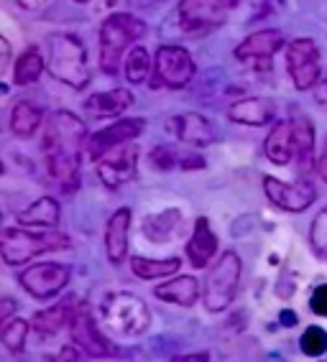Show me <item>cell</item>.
Listing matches in <instances>:
<instances>
[{"instance_id": "obj_24", "label": "cell", "mask_w": 327, "mask_h": 362, "mask_svg": "<svg viewBox=\"0 0 327 362\" xmlns=\"http://www.w3.org/2000/svg\"><path fill=\"white\" fill-rule=\"evenodd\" d=\"M18 225L23 227H57L59 225V204L52 197H41L31 207L18 212Z\"/></svg>"}, {"instance_id": "obj_42", "label": "cell", "mask_w": 327, "mask_h": 362, "mask_svg": "<svg viewBox=\"0 0 327 362\" xmlns=\"http://www.w3.org/2000/svg\"><path fill=\"white\" fill-rule=\"evenodd\" d=\"M292 314H294V311H284V317H282V322H284V324H294V322H297V319H294V317H292Z\"/></svg>"}, {"instance_id": "obj_35", "label": "cell", "mask_w": 327, "mask_h": 362, "mask_svg": "<svg viewBox=\"0 0 327 362\" xmlns=\"http://www.w3.org/2000/svg\"><path fill=\"white\" fill-rule=\"evenodd\" d=\"M11 3H16V6L23 8V11H39V8H44L49 0H11Z\"/></svg>"}, {"instance_id": "obj_44", "label": "cell", "mask_w": 327, "mask_h": 362, "mask_svg": "<svg viewBox=\"0 0 327 362\" xmlns=\"http://www.w3.org/2000/svg\"><path fill=\"white\" fill-rule=\"evenodd\" d=\"M77 3H90V0H77ZM110 3H113V0H110Z\"/></svg>"}, {"instance_id": "obj_6", "label": "cell", "mask_w": 327, "mask_h": 362, "mask_svg": "<svg viewBox=\"0 0 327 362\" xmlns=\"http://www.w3.org/2000/svg\"><path fill=\"white\" fill-rule=\"evenodd\" d=\"M69 245L67 235L49 230V233H26L18 227H6L3 230V240H0V252L8 265H21L28 263L33 255L49 250H59V247Z\"/></svg>"}, {"instance_id": "obj_1", "label": "cell", "mask_w": 327, "mask_h": 362, "mask_svg": "<svg viewBox=\"0 0 327 362\" xmlns=\"http://www.w3.org/2000/svg\"><path fill=\"white\" fill-rule=\"evenodd\" d=\"M85 136V123L72 112L59 110L46 120L44 141H41L46 171L52 174L54 181H59L67 192H74L79 184V163H82Z\"/></svg>"}, {"instance_id": "obj_37", "label": "cell", "mask_w": 327, "mask_h": 362, "mask_svg": "<svg viewBox=\"0 0 327 362\" xmlns=\"http://www.w3.org/2000/svg\"><path fill=\"white\" fill-rule=\"evenodd\" d=\"M0 52H3V71H8V66H11V44H8V39H0Z\"/></svg>"}, {"instance_id": "obj_2", "label": "cell", "mask_w": 327, "mask_h": 362, "mask_svg": "<svg viewBox=\"0 0 327 362\" xmlns=\"http://www.w3.org/2000/svg\"><path fill=\"white\" fill-rule=\"evenodd\" d=\"M263 151H266L268 161L276 166H287V163L297 161L299 174H307L314 151L312 123L299 115L276 123V128L268 133L266 143H263Z\"/></svg>"}, {"instance_id": "obj_34", "label": "cell", "mask_w": 327, "mask_h": 362, "mask_svg": "<svg viewBox=\"0 0 327 362\" xmlns=\"http://www.w3.org/2000/svg\"><path fill=\"white\" fill-rule=\"evenodd\" d=\"M309 309L317 314V317H327V284L317 286L309 296Z\"/></svg>"}, {"instance_id": "obj_36", "label": "cell", "mask_w": 327, "mask_h": 362, "mask_svg": "<svg viewBox=\"0 0 327 362\" xmlns=\"http://www.w3.org/2000/svg\"><path fill=\"white\" fill-rule=\"evenodd\" d=\"M13 311H16V304H13V298H3V304H0V319L3 322H8V319L13 317Z\"/></svg>"}, {"instance_id": "obj_33", "label": "cell", "mask_w": 327, "mask_h": 362, "mask_svg": "<svg viewBox=\"0 0 327 362\" xmlns=\"http://www.w3.org/2000/svg\"><path fill=\"white\" fill-rule=\"evenodd\" d=\"M184 156H177L174 148H166V146H156V148L151 151V163L159 168V171H171L174 166L182 168Z\"/></svg>"}, {"instance_id": "obj_10", "label": "cell", "mask_w": 327, "mask_h": 362, "mask_svg": "<svg viewBox=\"0 0 327 362\" xmlns=\"http://www.w3.org/2000/svg\"><path fill=\"white\" fill-rule=\"evenodd\" d=\"M225 0H179V23L190 36L215 31L225 21Z\"/></svg>"}, {"instance_id": "obj_41", "label": "cell", "mask_w": 327, "mask_h": 362, "mask_svg": "<svg viewBox=\"0 0 327 362\" xmlns=\"http://www.w3.org/2000/svg\"><path fill=\"white\" fill-rule=\"evenodd\" d=\"M184 360H207V352H195V355H184Z\"/></svg>"}, {"instance_id": "obj_11", "label": "cell", "mask_w": 327, "mask_h": 362, "mask_svg": "<svg viewBox=\"0 0 327 362\" xmlns=\"http://www.w3.org/2000/svg\"><path fill=\"white\" fill-rule=\"evenodd\" d=\"M136 166L138 148L131 143H120L98 158V176L108 189H118L136 176Z\"/></svg>"}, {"instance_id": "obj_38", "label": "cell", "mask_w": 327, "mask_h": 362, "mask_svg": "<svg viewBox=\"0 0 327 362\" xmlns=\"http://www.w3.org/2000/svg\"><path fill=\"white\" fill-rule=\"evenodd\" d=\"M317 171H320V176L327 181V143H325V148H322V153H320V161H317Z\"/></svg>"}, {"instance_id": "obj_30", "label": "cell", "mask_w": 327, "mask_h": 362, "mask_svg": "<svg viewBox=\"0 0 327 362\" xmlns=\"http://www.w3.org/2000/svg\"><path fill=\"white\" fill-rule=\"evenodd\" d=\"M149 71H151L149 52H146L144 46L131 49L128 57H125V77H128V82H133V84L144 82V79L149 77Z\"/></svg>"}, {"instance_id": "obj_32", "label": "cell", "mask_w": 327, "mask_h": 362, "mask_svg": "<svg viewBox=\"0 0 327 362\" xmlns=\"http://www.w3.org/2000/svg\"><path fill=\"white\" fill-rule=\"evenodd\" d=\"M309 245L317 255L327 258V207L314 217L312 230H309Z\"/></svg>"}, {"instance_id": "obj_3", "label": "cell", "mask_w": 327, "mask_h": 362, "mask_svg": "<svg viewBox=\"0 0 327 362\" xmlns=\"http://www.w3.org/2000/svg\"><path fill=\"white\" fill-rule=\"evenodd\" d=\"M46 69L54 79L82 90L90 82V66L82 41L72 33H52L46 39Z\"/></svg>"}, {"instance_id": "obj_39", "label": "cell", "mask_w": 327, "mask_h": 362, "mask_svg": "<svg viewBox=\"0 0 327 362\" xmlns=\"http://www.w3.org/2000/svg\"><path fill=\"white\" fill-rule=\"evenodd\" d=\"M317 100H320L322 105H327V74L317 82Z\"/></svg>"}, {"instance_id": "obj_43", "label": "cell", "mask_w": 327, "mask_h": 362, "mask_svg": "<svg viewBox=\"0 0 327 362\" xmlns=\"http://www.w3.org/2000/svg\"><path fill=\"white\" fill-rule=\"evenodd\" d=\"M225 3H228V8H238V6H241V0H225Z\"/></svg>"}, {"instance_id": "obj_15", "label": "cell", "mask_w": 327, "mask_h": 362, "mask_svg": "<svg viewBox=\"0 0 327 362\" xmlns=\"http://www.w3.org/2000/svg\"><path fill=\"white\" fill-rule=\"evenodd\" d=\"M279 49H284V33L276 31V28H263V31L251 33L248 39L241 41L236 49V57L241 62H253L256 69H263V66H271V57H274Z\"/></svg>"}, {"instance_id": "obj_4", "label": "cell", "mask_w": 327, "mask_h": 362, "mask_svg": "<svg viewBox=\"0 0 327 362\" xmlns=\"http://www.w3.org/2000/svg\"><path fill=\"white\" fill-rule=\"evenodd\" d=\"M100 322L113 337H138L149 329L151 311L144 298L128 291H113L100 301Z\"/></svg>"}, {"instance_id": "obj_20", "label": "cell", "mask_w": 327, "mask_h": 362, "mask_svg": "<svg viewBox=\"0 0 327 362\" xmlns=\"http://www.w3.org/2000/svg\"><path fill=\"white\" fill-rule=\"evenodd\" d=\"M228 117L241 125H266L274 117V103L263 98H246L241 103L230 105Z\"/></svg>"}, {"instance_id": "obj_14", "label": "cell", "mask_w": 327, "mask_h": 362, "mask_svg": "<svg viewBox=\"0 0 327 362\" xmlns=\"http://www.w3.org/2000/svg\"><path fill=\"white\" fill-rule=\"evenodd\" d=\"M263 192L276 207L284 209V212H304L307 207H312L314 202V189L309 184H287L282 179H274V176H266L263 179Z\"/></svg>"}, {"instance_id": "obj_5", "label": "cell", "mask_w": 327, "mask_h": 362, "mask_svg": "<svg viewBox=\"0 0 327 362\" xmlns=\"http://www.w3.org/2000/svg\"><path fill=\"white\" fill-rule=\"evenodd\" d=\"M146 33V23L131 13H113L100 26V66L105 74H115L123 64V54Z\"/></svg>"}, {"instance_id": "obj_9", "label": "cell", "mask_w": 327, "mask_h": 362, "mask_svg": "<svg viewBox=\"0 0 327 362\" xmlns=\"http://www.w3.org/2000/svg\"><path fill=\"white\" fill-rule=\"evenodd\" d=\"M287 69L297 90L307 92L320 82V49L312 39H294L287 44Z\"/></svg>"}, {"instance_id": "obj_27", "label": "cell", "mask_w": 327, "mask_h": 362, "mask_svg": "<svg viewBox=\"0 0 327 362\" xmlns=\"http://www.w3.org/2000/svg\"><path fill=\"white\" fill-rule=\"evenodd\" d=\"M179 258H166V260H151V258H131V268L138 279H161V276H171L179 271Z\"/></svg>"}, {"instance_id": "obj_19", "label": "cell", "mask_w": 327, "mask_h": 362, "mask_svg": "<svg viewBox=\"0 0 327 362\" xmlns=\"http://www.w3.org/2000/svg\"><path fill=\"white\" fill-rule=\"evenodd\" d=\"M217 252V238L212 233V227L205 217L195 222V233L192 240L187 243V258L195 268H205V265L212 260V255Z\"/></svg>"}, {"instance_id": "obj_17", "label": "cell", "mask_w": 327, "mask_h": 362, "mask_svg": "<svg viewBox=\"0 0 327 362\" xmlns=\"http://www.w3.org/2000/svg\"><path fill=\"white\" fill-rule=\"evenodd\" d=\"M169 130L187 146H195V148H205L215 141V130L210 125L207 117H202L200 112H182V115H174L169 120Z\"/></svg>"}, {"instance_id": "obj_18", "label": "cell", "mask_w": 327, "mask_h": 362, "mask_svg": "<svg viewBox=\"0 0 327 362\" xmlns=\"http://www.w3.org/2000/svg\"><path fill=\"white\" fill-rule=\"evenodd\" d=\"M128 227H131V209H118L105 227V252L110 263H123L128 255Z\"/></svg>"}, {"instance_id": "obj_28", "label": "cell", "mask_w": 327, "mask_h": 362, "mask_svg": "<svg viewBox=\"0 0 327 362\" xmlns=\"http://www.w3.org/2000/svg\"><path fill=\"white\" fill-rule=\"evenodd\" d=\"M46 69L44 59H41L39 49H28V52L21 54V59L16 62L13 79L16 84H33L41 77V71Z\"/></svg>"}, {"instance_id": "obj_21", "label": "cell", "mask_w": 327, "mask_h": 362, "mask_svg": "<svg viewBox=\"0 0 327 362\" xmlns=\"http://www.w3.org/2000/svg\"><path fill=\"white\" fill-rule=\"evenodd\" d=\"M131 105H133V95L128 90H108L87 98L85 110H90L95 117H115L123 110H128Z\"/></svg>"}, {"instance_id": "obj_23", "label": "cell", "mask_w": 327, "mask_h": 362, "mask_svg": "<svg viewBox=\"0 0 327 362\" xmlns=\"http://www.w3.org/2000/svg\"><path fill=\"white\" fill-rule=\"evenodd\" d=\"M72 317H74L72 301H64V304H57L52 309L33 314L31 327L39 332V337H54L59 334L67 324H72Z\"/></svg>"}, {"instance_id": "obj_13", "label": "cell", "mask_w": 327, "mask_h": 362, "mask_svg": "<svg viewBox=\"0 0 327 362\" xmlns=\"http://www.w3.org/2000/svg\"><path fill=\"white\" fill-rule=\"evenodd\" d=\"M72 339L85 355L90 357H115V347H113L98 329V322L92 317V311L87 304H82L72 317Z\"/></svg>"}, {"instance_id": "obj_22", "label": "cell", "mask_w": 327, "mask_h": 362, "mask_svg": "<svg viewBox=\"0 0 327 362\" xmlns=\"http://www.w3.org/2000/svg\"><path fill=\"white\" fill-rule=\"evenodd\" d=\"M156 298L161 301H169V304H177V306H192L197 304V298H200V284L197 279L192 276H179V279H171L166 284L156 286Z\"/></svg>"}, {"instance_id": "obj_16", "label": "cell", "mask_w": 327, "mask_h": 362, "mask_svg": "<svg viewBox=\"0 0 327 362\" xmlns=\"http://www.w3.org/2000/svg\"><path fill=\"white\" fill-rule=\"evenodd\" d=\"M146 128V123L141 117H125V120H118V123H113L110 128L100 130L98 136H92L90 143H87V151H90V158L98 161L100 156L108 153L110 148L120 146V143H128L133 141L136 136H141Z\"/></svg>"}, {"instance_id": "obj_8", "label": "cell", "mask_w": 327, "mask_h": 362, "mask_svg": "<svg viewBox=\"0 0 327 362\" xmlns=\"http://www.w3.org/2000/svg\"><path fill=\"white\" fill-rule=\"evenodd\" d=\"M195 77V62L182 46H161L154 59V87L182 90Z\"/></svg>"}, {"instance_id": "obj_31", "label": "cell", "mask_w": 327, "mask_h": 362, "mask_svg": "<svg viewBox=\"0 0 327 362\" xmlns=\"http://www.w3.org/2000/svg\"><path fill=\"white\" fill-rule=\"evenodd\" d=\"M302 352L307 357H320L327 352V332L322 327H307V332L299 339Z\"/></svg>"}, {"instance_id": "obj_25", "label": "cell", "mask_w": 327, "mask_h": 362, "mask_svg": "<svg viewBox=\"0 0 327 362\" xmlns=\"http://www.w3.org/2000/svg\"><path fill=\"white\" fill-rule=\"evenodd\" d=\"M41 117H44L41 107H36L28 100H21V103L13 105V110H11V130L18 138H31L39 130Z\"/></svg>"}, {"instance_id": "obj_12", "label": "cell", "mask_w": 327, "mask_h": 362, "mask_svg": "<svg viewBox=\"0 0 327 362\" xmlns=\"http://www.w3.org/2000/svg\"><path fill=\"white\" fill-rule=\"evenodd\" d=\"M18 284L33 298H52L69 284V268L62 263H39L18 276Z\"/></svg>"}, {"instance_id": "obj_40", "label": "cell", "mask_w": 327, "mask_h": 362, "mask_svg": "<svg viewBox=\"0 0 327 362\" xmlns=\"http://www.w3.org/2000/svg\"><path fill=\"white\" fill-rule=\"evenodd\" d=\"M161 0H131V6L133 8H154V6H159Z\"/></svg>"}, {"instance_id": "obj_26", "label": "cell", "mask_w": 327, "mask_h": 362, "mask_svg": "<svg viewBox=\"0 0 327 362\" xmlns=\"http://www.w3.org/2000/svg\"><path fill=\"white\" fill-rule=\"evenodd\" d=\"M179 222H182V214H179L177 209H166V212H156V214H151V217H146L141 227H144L146 238L161 243V240L174 238Z\"/></svg>"}, {"instance_id": "obj_7", "label": "cell", "mask_w": 327, "mask_h": 362, "mask_svg": "<svg viewBox=\"0 0 327 362\" xmlns=\"http://www.w3.org/2000/svg\"><path fill=\"white\" fill-rule=\"evenodd\" d=\"M238 284H241V258L236 252H223L220 260L212 265V271L205 279V309L210 314H220L236 298Z\"/></svg>"}, {"instance_id": "obj_29", "label": "cell", "mask_w": 327, "mask_h": 362, "mask_svg": "<svg viewBox=\"0 0 327 362\" xmlns=\"http://www.w3.org/2000/svg\"><path fill=\"white\" fill-rule=\"evenodd\" d=\"M26 334H28V322H23V319H8L3 324V329H0V342L6 344L13 355H18L26 347Z\"/></svg>"}]
</instances>
